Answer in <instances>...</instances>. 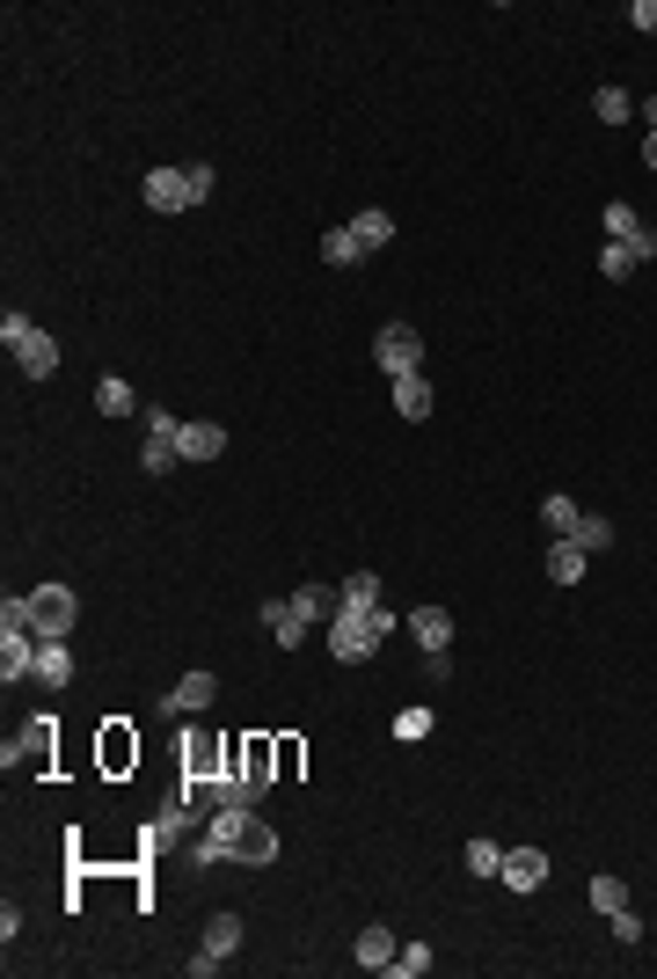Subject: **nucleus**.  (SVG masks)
<instances>
[{
	"mask_svg": "<svg viewBox=\"0 0 657 979\" xmlns=\"http://www.w3.org/2000/svg\"><path fill=\"white\" fill-rule=\"evenodd\" d=\"M23 673H37V637L29 629H0V680L15 687Z\"/></svg>",
	"mask_w": 657,
	"mask_h": 979,
	"instance_id": "nucleus-12",
	"label": "nucleus"
},
{
	"mask_svg": "<svg viewBox=\"0 0 657 979\" xmlns=\"http://www.w3.org/2000/svg\"><path fill=\"white\" fill-rule=\"evenodd\" d=\"M0 343L15 351V366H23L29 380H51V373H59V343H51V337H45V329H37L29 315H15V307L0 315Z\"/></svg>",
	"mask_w": 657,
	"mask_h": 979,
	"instance_id": "nucleus-2",
	"label": "nucleus"
},
{
	"mask_svg": "<svg viewBox=\"0 0 657 979\" xmlns=\"http://www.w3.org/2000/svg\"><path fill=\"white\" fill-rule=\"evenodd\" d=\"M584 564H592V556H584L577 541H556V548H548V585H577Z\"/></svg>",
	"mask_w": 657,
	"mask_h": 979,
	"instance_id": "nucleus-18",
	"label": "nucleus"
},
{
	"mask_svg": "<svg viewBox=\"0 0 657 979\" xmlns=\"http://www.w3.org/2000/svg\"><path fill=\"white\" fill-rule=\"evenodd\" d=\"M592 906H599V914H621V906H629V884L621 878H592Z\"/></svg>",
	"mask_w": 657,
	"mask_h": 979,
	"instance_id": "nucleus-31",
	"label": "nucleus"
},
{
	"mask_svg": "<svg viewBox=\"0 0 657 979\" xmlns=\"http://www.w3.org/2000/svg\"><path fill=\"white\" fill-rule=\"evenodd\" d=\"M467 870H475V878H497V870H504V848H497V841H467Z\"/></svg>",
	"mask_w": 657,
	"mask_h": 979,
	"instance_id": "nucleus-30",
	"label": "nucleus"
},
{
	"mask_svg": "<svg viewBox=\"0 0 657 979\" xmlns=\"http://www.w3.org/2000/svg\"><path fill=\"white\" fill-rule=\"evenodd\" d=\"M607 234H613L621 249H629L635 264H650V256H657V234H650L643 220H635V205H607Z\"/></svg>",
	"mask_w": 657,
	"mask_h": 979,
	"instance_id": "nucleus-7",
	"label": "nucleus"
},
{
	"mask_svg": "<svg viewBox=\"0 0 657 979\" xmlns=\"http://www.w3.org/2000/svg\"><path fill=\"white\" fill-rule=\"evenodd\" d=\"M343 607H380V578H373V570H351V578H343Z\"/></svg>",
	"mask_w": 657,
	"mask_h": 979,
	"instance_id": "nucleus-29",
	"label": "nucleus"
},
{
	"mask_svg": "<svg viewBox=\"0 0 657 979\" xmlns=\"http://www.w3.org/2000/svg\"><path fill=\"white\" fill-rule=\"evenodd\" d=\"M373 366L388 373V380H402V373H424V337H416L410 322H388V329L373 337Z\"/></svg>",
	"mask_w": 657,
	"mask_h": 979,
	"instance_id": "nucleus-4",
	"label": "nucleus"
},
{
	"mask_svg": "<svg viewBox=\"0 0 657 979\" xmlns=\"http://www.w3.org/2000/svg\"><path fill=\"white\" fill-rule=\"evenodd\" d=\"M629 23H635V29H657V0H635V8H629Z\"/></svg>",
	"mask_w": 657,
	"mask_h": 979,
	"instance_id": "nucleus-40",
	"label": "nucleus"
},
{
	"mask_svg": "<svg viewBox=\"0 0 657 979\" xmlns=\"http://www.w3.org/2000/svg\"><path fill=\"white\" fill-rule=\"evenodd\" d=\"M643 161H650V176H657V132H650V140H643Z\"/></svg>",
	"mask_w": 657,
	"mask_h": 979,
	"instance_id": "nucleus-41",
	"label": "nucleus"
},
{
	"mask_svg": "<svg viewBox=\"0 0 657 979\" xmlns=\"http://www.w3.org/2000/svg\"><path fill=\"white\" fill-rule=\"evenodd\" d=\"M431 380H424V373H402V380H394V410L410 416V424H424V416H431Z\"/></svg>",
	"mask_w": 657,
	"mask_h": 979,
	"instance_id": "nucleus-16",
	"label": "nucleus"
},
{
	"mask_svg": "<svg viewBox=\"0 0 657 979\" xmlns=\"http://www.w3.org/2000/svg\"><path fill=\"white\" fill-rule=\"evenodd\" d=\"M607 921H613V943H643V914L621 906V914H607Z\"/></svg>",
	"mask_w": 657,
	"mask_h": 979,
	"instance_id": "nucleus-35",
	"label": "nucleus"
},
{
	"mask_svg": "<svg viewBox=\"0 0 657 979\" xmlns=\"http://www.w3.org/2000/svg\"><path fill=\"white\" fill-rule=\"evenodd\" d=\"M388 972H402V979H424V972H431V951H424V943H402Z\"/></svg>",
	"mask_w": 657,
	"mask_h": 979,
	"instance_id": "nucleus-32",
	"label": "nucleus"
},
{
	"mask_svg": "<svg viewBox=\"0 0 657 979\" xmlns=\"http://www.w3.org/2000/svg\"><path fill=\"white\" fill-rule=\"evenodd\" d=\"M410 637H416L424 658H446V651H453V614H446V607H416L410 614Z\"/></svg>",
	"mask_w": 657,
	"mask_h": 979,
	"instance_id": "nucleus-9",
	"label": "nucleus"
},
{
	"mask_svg": "<svg viewBox=\"0 0 657 979\" xmlns=\"http://www.w3.org/2000/svg\"><path fill=\"white\" fill-rule=\"evenodd\" d=\"M270 856H278V833H270L264 819H248V826H242V848H234V862H270Z\"/></svg>",
	"mask_w": 657,
	"mask_h": 979,
	"instance_id": "nucleus-24",
	"label": "nucleus"
},
{
	"mask_svg": "<svg viewBox=\"0 0 657 979\" xmlns=\"http://www.w3.org/2000/svg\"><path fill=\"white\" fill-rule=\"evenodd\" d=\"M132 753H139V746H132V738H124V732H110V738H102V760H110V768H124V760H132Z\"/></svg>",
	"mask_w": 657,
	"mask_h": 979,
	"instance_id": "nucleus-38",
	"label": "nucleus"
},
{
	"mask_svg": "<svg viewBox=\"0 0 657 979\" xmlns=\"http://www.w3.org/2000/svg\"><path fill=\"white\" fill-rule=\"evenodd\" d=\"M242 826H248V811H227L219 805V819L205 826V841H191V862L205 870V862H227L234 848H242Z\"/></svg>",
	"mask_w": 657,
	"mask_h": 979,
	"instance_id": "nucleus-6",
	"label": "nucleus"
},
{
	"mask_svg": "<svg viewBox=\"0 0 657 979\" xmlns=\"http://www.w3.org/2000/svg\"><path fill=\"white\" fill-rule=\"evenodd\" d=\"M212 702H219V680H212V673H183V680H175V694H169V710H183V716H191V710H212Z\"/></svg>",
	"mask_w": 657,
	"mask_h": 979,
	"instance_id": "nucleus-17",
	"label": "nucleus"
},
{
	"mask_svg": "<svg viewBox=\"0 0 657 979\" xmlns=\"http://www.w3.org/2000/svg\"><path fill=\"white\" fill-rule=\"evenodd\" d=\"M351 234H358V249H388V242H394V213H380V205H365L358 220H351Z\"/></svg>",
	"mask_w": 657,
	"mask_h": 979,
	"instance_id": "nucleus-20",
	"label": "nucleus"
},
{
	"mask_svg": "<svg viewBox=\"0 0 657 979\" xmlns=\"http://www.w3.org/2000/svg\"><path fill=\"white\" fill-rule=\"evenodd\" d=\"M629 110H635V102H629V88H613V81H599V118H607V124H621Z\"/></svg>",
	"mask_w": 657,
	"mask_h": 979,
	"instance_id": "nucleus-33",
	"label": "nucleus"
},
{
	"mask_svg": "<svg viewBox=\"0 0 657 979\" xmlns=\"http://www.w3.org/2000/svg\"><path fill=\"white\" fill-rule=\"evenodd\" d=\"M256 614H264V629H270L278 643H285V651H300V643H307V614L292 607V600H264Z\"/></svg>",
	"mask_w": 657,
	"mask_h": 979,
	"instance_id": "nucleus-13",
	"label": "nucleus"
},
{
	"mask_svg": "<svg viewBox=\"0 0 657 979\" xmlns=\"http://www.w3.org/2000/svg\"><path fill=\"white\" fill-rule=\"evenodd\" d=\"M431 732V710H402L394 716V738H424Z\"/></svg>",
	"mask_w": 657,
	"mask_h": 979,
	"instance_id": "nucleus-37",
	"label": "nucleus"
},
{
	"mask_svg": "<svg viewBox=\"0 0 657 979\" xmlns=\"http://www.w3.org/2000/svg\"><path fill=\"white\" fill-rule=\"evenodd\" d=\"M183 176H191V197H197V205H205V197H212V161H191V169H183Z\"/></svg>",
	"mask_w": 657,
	"mask_h": 979,
	"instance_id": "nucleus-39",
	"label": "nucleus"
},
{
	"mask_svg": "<svg viewBox=\"0 0 657 979\" xmlns=\"http://www.w3.org/2000/svg\"><path fill=\"white\" fill-rule=\"evenodd\" d=\"M497 878H504L511 892H540V884H548V856H540V848H504V870H497Z\"/></svg>",
	"mask_w": 657,
	"mask_h": 979,
	"instance_id": "nucleus-11",
	"label": "nucleus"
},
{
	"mask_svg": "<svg viewBox=\"0 0 657 979\" xmlns=\"http://www.w3.org/2000/svg\"><path fill=\"white\" fill-rule=\"evenodd\" d=\"M292 607L307 614V621H337V614H343V592H329V585H300V592H292Z\"/></svg>",
	"mask_w": 657,
	"mask_h": 979,
	"instance_id": "nucleus-19",
	"label": "nucleus"
},
{
	"mask_svg": "<svg viewBox=\"0 0 657 979\" xmlns=\"http://www.w3.org/2000/svg\"><path fill=\"white\" fill-rule=\"evenodd\" d=\"M175 454H183V461H219V454H227V424H212V416L183 424V432H175Z\"/></svg>",
	"mask_w": 657,
	"mask_h": 979,
	"instance_id": "nucleus-10",
	"label": "nucleus"
},
{
	"mask_svg": "<svg viewBox=\"0 0 657 979\" xmlns=\"http://www.w3.org/2000/svg\"><path fill=\"white\" fill-rule=\"evenodd\" d=\"M540 519H548V534H556V541H570V534H577V497H562V490H556V497H540Z\"/></svg>",
	"mask_w": 657,
	"mask_h": 979,
	"instance_id": "nucleus-21",
	"label": "nucleus"
},
{
	"mask_svg": "<svg viewBox=\"0 0 657 979\" xmlns=\"http://www.w3.org/2000/svg\"><path fill=\"white\" fill-rule=\"evenodd\" d=\"M73 614H81V600H73L66 585H37V592H29V637H37V643H66L73 637Z\"/></svg>",
	"mask_w": 657,
	"mask_h": 979,
	"instance_id": "nucleus-3",
	"label": "nucleus"
},
{
	"mask_svg": "<svg viewBox=\"0 0 657 979\" xmlns=\"http://www.w3.org/2000/svg\"><path fill=\"white\" fill-rule=\"evenodd\" d=\"M643 124H650V132H657V96H650V102H643Z\"/></svg>",
	"mask_w": 657,
	"mask_h": 979,
	"instance_id": "nucleus-42",
	"label": "nucleus"
},
{
	"mask_svg": "<svg viewBox=\"0 0 657 979\" xmlns=\"http://www.w3.org/2000/svg\"><path fill=\"white\" fill-rule=\"evenodd\" d=\"M37 687H66L73 665H66V643H37V673H29Z\"/></svg>",
	"mask_w": 657,
	"mask_h": 979,
	"instance_id": "nucleus-23",
	"label": "nucleus"
},
{
	"mask_svg": "<svg viewBox=\"0 0 657 979\" xmlns=\"http://www.w3.org/2000/svg\"><path fill=\"white\" fill-rule=\"evenodd\" d=\"M175 432H183V424H175L169 410H146V446H139V468H146V475H169V468L183 461V454H175Z\"/></svg>",
	"mask_w": 657,
	"mask_h": 979,
	"instance_id": "nucleus-5",
	"label": "nucleus"
},
{
	"mask_svg": "<svg viewBox=\"0 0 657 979\" xmlns=\"http://www.w3.org/2000/svg\"><path fill=\"white\" fill-rule=\"evenodd\" d=\"M96 410L102 416H132V388H124L118 373H102V380H96Z\"/></svg>",
	"mask_w": 657,
	"mask_h": 979,
	"instance_id": "nucleus-27",
	"label": "nucleus"
},
{
	"mask_svg": "<svg viewBox=\"0 0 657 979\" xmlns=\"http://www.w3.org/2000/svg\"><path fill=\"white\" fill-rule=\"evenodd\" d=\"M248 768H242V775H256V783H270V746H264V738H248Z\"/></svg>",
	"mask_w": 657,
	"mask_h": 979,
	"instance_id": "nucleus-36",
	"label": "nucleus"
},
{
	"mask_svg": "<svg viewBox=\"0 0 657 979\" xmlns=\"http://www.w3.org/2000/svg\"><path fill=\"white\" fill-rule=\"evenodd\" d=\"M394 951H402V943H394V929L365 921V929H358V951H351V957H358L365 972H388V965H394Z\"/></svg>",
	"mask_w": 657,
	"mask_h": 979,
	"instance_id": "nucleus-14",
	"label": "nucleus"
},
{
	"mask_svg": "<svg viewBox=\"0 0 657 979\" xmlns=\"http://www.w3.org/2000/svg\"><path fill=\"white\" fill-rule=\"evenodd\" d=\"M205 951L234 957V951H242V921H234V914H212V921H205Z\"/></svg>",
	"mask_w": 657,
	"mask_h": 979,
	"instance_id": "nucleus-25",
	"label": "nucleus"
},
{
	"mask_svg": "<svg viewBox=\"0 0 657 979\" xmlns=\"http://www.w3.org/2000/svg\"><path fill=\"white\" fill-rule=\"evenodd\" d=\"M139 191H146V205H154V213H191V205H197V197H191V176H183V169H154Z\"/></svg>",
	"mask_w": 657,
	"mask_h": 979,
	"instance_id": "nucleus-8",
	"label": "nucleus"
},
{
	"mask_svg": "<svg viewBox=\"0 0 657 979\" xmlns=\"http://www.w3.org/2000/svg\"><path fill=\"white\" fill-rule=\"evenodd\" d=\"M388 637H394V614L388 607H343L337 621H329V658L358 665V658H373Z\"/></svg>",
	"mask_w": 657,
	"mask_h": 979,
	"instance_id": "nucleus-1",
	"label": "nucleus"
},
{
	"mask_svg": "<svg viewBox=\"0 0 657 979\" xmlns=\"http://www.w3.org/2000/svg\"><path fill=\"white\" fill-rule=\"evenodd\" d=\"M365 249H358V234H351V227H329V234H321V264H358Z\"/></svg>",
	"mask_w": 657,
	"mask_h": 979,
	"instance_id": "nucleus-26",
	"label": "nucleus"
},
{
	"mask_svg": "<svg viewBox=\"0 0 657 979\" xmlns=\"http://www.w3.org/2000/svg\"><path fill=\"white\" fill-rule=\"evenodd\" d=\"M570 541H577L584 556H599V548H613V527H607L599 512H584V519H577V534H570Z\"/></svg>",
	"mask_w": 657,
	"mask_h": 979,
	"instance_id": "nucleus-28",
	"label": "nucleus"
},
{
	"mask_svg": "<svg viewBox=\"0 0 657 979\" xmlns=\"http://www.w3.org/2000/svg\"><path fill=\"white\" fill-rule=\"evenodd\" d=\"M270 783H256V775H212V805L227 811H256V797H264Z\"/></svg>",
	"mask_w": 657,
	"mask_h": 979,
	"instance_id": "nucleus-15",
	"label": "nucleus"
},
{
	"mask_svg": "<svg viewBox=\"0 0 657 979\" xmlns=\"http://www.w3.org/2000/svg\"><path fill=\"white\" fill-rule=\"evenodd\" d=\"M212 760H219V746L205 732H183V775H197V783H212Z\"/></svg>",
	"mask_w": 657,
	"mask_h": 979,
	"instance_id": "nucleus-22",
	"label": "nucleus"
},
{
	"mask_svg": "<svg viewBox=\"0 0 657 979\" xmlns=\"http://www.w3.org/2000/svg\"><path fill=\"white\" fill-rule=\"evenodd\" d=\"M629 270H635V256H629L621 242H607V249H599V278H613V286H621Z\"/></svg>",
	"mask_w": 657,
	"mask_h": 979,
	"instance_id": "nucleus-34",
	"label": "nucleus"
}]
</instances>
